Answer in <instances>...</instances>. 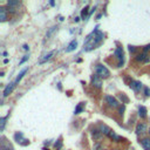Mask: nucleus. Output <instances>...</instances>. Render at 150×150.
<instances>
[{
  "instance_id": "nucleus-12",
  "label": "nucleus",
  "mask_w": 150,
  "mask_h": 150,
  "mask_svg": "<svg viewBox=\"0 0 150 150\" xmlns=\"http://www.w3.org/2000/svg\"><path fill=\"white\" fill-rule=\"evenodd\" d=\"M6 19H7V9L1 7L0 8V21L4 22V21H6Z\"/></svg>"
},
{
  "instance_id": "nucleus-1",
  "label": "nucleus",
  "mask_w": 150,
  "mask_h": 150,
  "mask_svg": "<svg viewBox=\"0 0 150 150\" xmlns=\"http://www.w3.org/2000/svg\"><path fill=\"white\" fill-rule=\"evenodd\" d=\"M95 72L101 79H107V78H109V75H110L109 69L106 66H103V65H96Z\"/></svg>"
},
{
  "instance_id": "nucleus-15",
  "label": "nucleus",
  "mask_w": 150,
  "mask_h": 150,
  "mask_svg": "<svg viewBox=\"0 0 150 150\" xmlns=\"http://www.w3.org/2000/svg\"><path fill=\"white\" fill-rule=\"evenodd\" d=\"M100 128H101V133H102L103 135H106V136H108L109 133L111 131V129H110L108 126H106V124H101V126H100Z\"/></svg>"
},
{
  "instance_id": "nucleus-9",
  "label": "nucleus",
  "mask_w": 150,
  "mask_h": 150,
  "mask_svg": "<svg viewBox=\"0 0 150 150\" xmlns=\"http://www.w3.org/2000/svg\"><path fill=\"white\" fill-rule=\"evenodd\" d=\"M76 47H78V41H76V40H73V41L67 46V48H66V53H70V52L75 51V49H76Z\"/></svg>"
},
{
  "instance_id": "nucleus-24",
  "label": "nucleus",
  "mask_w": 150,
  "mask_h": 150,
  "mask_svg": "<svg viewBox=\"0 0 150 150\" xmlns=\"http://www.w3.org/2000/svg\"><path fill=\"white\" fill-rule=\"evenodd\" d=\"M144 94H145V96H150V89H149V87H144Z\"/></svg>"
},
{
  "instance_id": "nucleus-30",
  "label": "nucleus",
  "mask_w": 150,
  "mask_h": 150,
  "mask_svg": "<svg viewBox=\"0 0 150 150\" xmlns=\"http://www.w3.org/2000/svg\"><path fill=\"white\" fill-rule=\"evenodd\" d=\"M123 110H124V106L120 108V114H123Z\"/></svg>"
},
{
  "instance_id": "nucleus-21",
  "label": "nucleus",
  "mask_w": 150,
  "mask_h": 150,
  "mask_svg": "<svg viewBox=\"0 0 150 150\" xmlns=\"http://www.w3.org/2000/svg\"><path fill=\"white\" fill-rule=\"evenodd\" d=\"M82 110H83V103H79L76 108H75L74 114H80V112H82Z\"/></svg>"
},
{
  "instance_id": "nucleus-20",
  "label": "nucleus",
  "mask_w": 150,
  "mask_h": 150,
  "mask_svg": "<svg viewBox=\"0 0 150 150\" xmlns=\"http://www.w3.org/2000/svg\"><path fill=\"white\" fill-rule=\"evenodd\" d=\"M6 120H7V116H5V117H1V119H0V130H1V131L5 129Z\"/></svg>"
},
{
  "instance_id": "nucleus-2",
  "label": "nucleus",
  "mask_w": 150,
  "mask_h": 150,
  "mask_svg": "<svg viewBox=\"0 0 150 150\" xmlns=\"http://www.w3.org/2000/svg\"><path fill=\"white\" fill-rule=\"evenodd\" d=\"M92 84L95 87V88H101L102 87V79L98 76L97 74H94L92 75Z\"/></svg>"
},
{
  "instance_id": "nucleus-23",
  "label": "nucleus",
  "mask_w": 150,
  "mask_h": 150,
  "mask_svg": "<svg viewBox=\"0 0 150 150\" xmlns=\"http://www.w3.org/2000/svg\"><path fill=\"white\" fill-rule=\"evenodd\" d=\"M88 9H89V7H88V6L84 7V8L82 9V12H81V17H82L83 19L86 18V15H87V14H88Z\"/></svg>"
},
{
  "instance_id": "nucleus-16",
  "label": "nucleus",
  "mask_w": 150,
  "mask_h": 150,
  "mask_svg": "<svg viewBox=\"0 0 150 150\" xmlns=\"http://www.w3.org/2000/svg\"><path fill=\"white\" fill-rule=\"evenodd\" d=\"M141 144L144 148V150H150V139H143L141 141Z\"/></svg>"
},
{
  "instance_id": "nucleus-25",
  "label": "nucleus",
  "mask_w": 150,
  "mask_h": 150,
  "mask_svg": "<svg viewBox=\"0 0 150 150\" xmlns=\"http://www.w3.org/2000/svg\"><path fill=\"white\" fill-rule=\"evenodd\" d=\"M149 49H150V45H148V46H145V47L143 48V53H145V54H147V52L149 51Z\"/></svg>"
},
{
  "instance_id": "nucleus-31",
  "label": "nucleus",
  "mask_w": 150,
  "mask_h": 150,
  "mask_svg": "<svg viewBox=\"0 0 150 150\" xmlns=\"http://www.w3.org/2000/svg\"><path fill=\"white\" fill-rule=\"evenodd\" d=\"M23 49H25V51H28V49H29V47H28L27 45H25V46H23Z\"/></svg>"
},
{
  "instance_id": "nucleus-18",
  "label": "nucleus",
  "mask_w": 150,
  "mask_h": 150,
  "mask_svg": "<svg viewBox=\"0 0 150 150\" xmlns=\"http://www.w3.org/2000/svg\"><path fill=\"white\" fill-rule=\"evenodd\" d=\"M56 28H58L56 26H53V27L49 28V29H48V32L46 33V39H49V38H51V35H52V34L56 31Z\"/></svg>"
},
{
  "instance_id": "nucleus-28",
  "label": "nucleus",
  "mask_w": 150,
  "mask_h": 150,
  "mask_svg": "<svg viewBox=\"0 0 150 150\" xmlns=\"http://www.w3.org/2000/svg\"><path fill=\"white\" fill-rule=\"evenodd\" d=\"M129 51H130V53H135L136 49H135V47H134V46H129Z\"/></svg>"
},
{
  "instance_id": "nucleus-19",
  "label": "nucleus",
  "mask_w": 150,
  "mask_h": 150,
  "mask_svg": "<svg viewBox=\"0 0 150 150\" xmlns=\"http://www.w3.org/2000/svg\"><path fill=\"white\" fill-rule=\"evenodd\" d=\"M14 139H15L17 142L22 143V141H23V135H22V133H17V134L14 135Z\"/></svg>"
},
{
  "instance_id": "nucleus-26",
  "label": "nucleus",
  "mask_w": 150,
  "mask_h": 150,
  "mask_svg": "<svg viewBox=\"0 0 150 150\" xmlns=\"http://www.w3.org/2000/svg\"><path fill=\"white\" fill-rule=\"evenodd\" d=\"M61 145H62V143H61V141H59V142H58V144L55 143V149H60V148H61Z\"/></svg>"
},
{
  "instance_id": "nucleus-11",
  "label": "nucleus",
  "mask_w": 150,
  "mask_h": 150,
  "mask_svg": "<svg viewBox=\"0 0 150 150\" xmlns=\"http://www.w3.org/2000/svg\"><path fill=\"white\" fill-rule=\"evenodd\" d=\"M54 54H55V51H52V52H49L48 54H46V55H45V56H44V58H42V59L40 60V62H39V64H40V65L45 64V62H47V61H48L49 59H51V58H52V56H53Z\"/></svg>"
},
{
  "instance_id": "nucleus-17",
  "label": "nucleus",
  "mask_w": 150,
  "mask_h": 150,
  "mask_svg": "<svg viewBox=\"0 0 150 150\" xmlns=\"http://www.w3.org/2000/svg\"><path fill=\"white\" fill-rule=\"evenodd\" d=\"M26 72H27V69H22V70H21V72L19 73V75H18V78H17V79H15V81H14V82H15V84H18V83H19V82L21 81V79L23 78V75L26 74Z\"/></svg>"
},
{
  "instance_id": "nucleus-32",
  "label": "nucleus",
  "mask_w": 150,
  "mask_h": 150,
  "mask_svg": "<svg viewBox=\"0 0 150 150\" xmlns=\"http://www.w3.org/2000/svg\"><path fill=\"white\" fill-rule=\"evenodd\" d=\"M149 133H150V130H149Z\"/></svg>"
},
{
  "instance_id": "nucleus-14",
  "label": "nucleus",
  "mask_w": 150,
  "mask_h": 150,
  "mask_svg": "<svg viewBox=\"0 0 150 150\" xmlns=\"http://www.w3.org/2000/svg\"><path fill=\"white\" fill-rule=\"evenodd\" d=\"M139 115L141 119H145L147 117V108L144 106H140L139 108Z\"/></svg>"
},
{
  "instance_id": "nucleus-7",
  "label": "nucleus",
  "mask_w": 150,
  "mask_h": 150,
  "mask_svg": "<svg viewBox=\"0 0 150 150\" xmlns=\"http://www.w3.org/2000/svg\"><path fill=\"white\" fill-rule=\"evenodd\" d=\"M108 137L109 139H111L112 141H115V142H121V141H123V137H121V136H119L114 130H111L110 133H109V135H108Z\"/></svg>"
},
{
  "instance_id": "nucleus-22",
  "label": "nucleus",
  "mask_w": 150,
  "mask_h": 150,
  "mask_svg": "<svg viewBox=\"0 0 150 150\" xmlns=\"http://www.w3.org/2000/svg\"><path fill=\"white\" fill-rule=\"evenodd\" d=\"M20 3L19 1H17V0H9V1H7V5L9 6V7H12V8H14V6H18Z\"/></svg>"
},
{
  "instance_id": "nucleus-4",
  "label": "nucleus",
  "mask_w": 150,
  "mask_h": 150,
  "mask_svg": "<svg viewBox=\"0 0 150 150\" xmlns=\"http://www.w3.org/2000/svg\"><path fill=\"white\" fill-rule=\"evenodd\" d=\"M114 55L120 60L119 67H122V65H123V49H122L121 47H117V48L115 49V52H114Z\"/></svg>"
},
{
  "instance_id": "nucleus-6",
  "label": "nucleus",
  "mask_w": 150,
  "mask_h": 150,
  "mask_svg": "<svg viewBox=\"0 0 150 150\" xmlns=\"http://www.w3.org/2000/svg\"><path fill=\"white\" fill-rule=\"evenodd\" d=\"M142 83L140 81H131L130 82V88L134 90V92H140L142 89Z\"/></svg>"
},
{
  "instance_id": "nucleus-3",
  "label": "nucleus",
  "mask_w": 150,
  "mask_h": 150,
  "mask_svg": "<svg viewBox=\"0 0 150 150\" xmlns=\"http://www.w3.org/2000/svg\"><path fill=\"white\" fill-rule=\"evenodd\" d=\"M106 101H107V103L110 106V107H112V108H117L119 107V101L114 97V96H110V95H107L106 96Z\"/></svg>"
},
{
  "instance_id": "nucleus-5",
  "label": "nucleus",
  "mask_w": 150,
  "mask_h": 150,
  "mask_svg": "<svg viewBox=\"0 0 150 150\" xmlns=\"http://www.w3.org/2000/svg\"><path fill=\"white\" fill-rule=\"evenodd\" d=\"M15 86H17V84H15V82H14V81H13V82H11V83L6 87V88H5V90H4V97L8 96L12 92H13V89L15 88Z\"/></svg>"
},
{
  "instance_id": "nucleus-10",
  "label": "nucleus",
  "mask_w": 150,
  "mask_h": 150,
  "mask_svg": "<svg viewBox=\"0 0 150 150\" xmlns=\"http://www.w3.org/2000/svg\"><path fill=\"white\" fill-rule=\"evenodd\" d=\"M101 136H102L101 130H97V129H93L92 130V137L95 141H98L100 139H101Z\"/></svg>"
},
{
  "instance_id": "nucleus-13",
  "label": "nucleus",
  "mask_w": 150,
  "mask_h": 150,
  "mask_svg": "<svg viewBox=\"0 0 150 150\" xmlns=\"http://www.w3.org/2000/svg\"><path fill=\"white\" fill-rule=\"evenodd\" d=\"M136 61H139V62H148L149 58L147 56L145 53H142V54H139V55L136 56Z\"/></svg>"
},
{
  "instance_id": "nucleus-27",
  "label": "nucleus",
  "mask_w": 150,
  "mask_h": 150,
  "mask_svg": "<svg viewBox=\"0 0 150 150\" xmlns=\"http://www.w3.org/2000/svg\"><path fill=\"white\" fill-rule=\"evenodd\" d=\"M94 150H102V147L100 145V144H96V145L94 147Z\"/></svg>"
},
{
  "instance_id": "nucleus-29",
  "label": "nucleus",
  "mask_w": 150,
  "mask_h": 150,
  "mask_svg": "<svg viewBox=\"0 0 150 150\" xmlns=\"http://www.w3.org/2000/svg\"><path fill=\"white\" fill-rule=\"evenodd\" d=\"M27 60H28V55H26L25 58H22V60L20 61V64H23V62H25V61H27Z\"/></svg>"
},
{
  "instance_id": "nucleus-8",
  "label": "nucleus",
  "mask_w": 150,
  "mask_h": 150,
  "mask_svg": "<svg viewBox=\"0 0 150 150\" xmlns=\"http://www.w3.org/2000/svg\"><path fill=\"white\" fill-rule=\"evenodd\" d=\"M147 131V124L145 123H139L136 126V134L140 135V134H144Z\"/></svg>"
}]
</instances>
